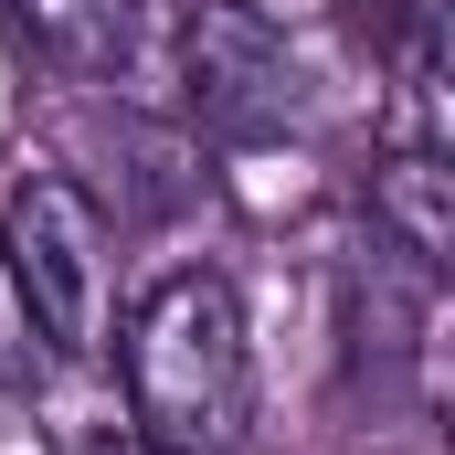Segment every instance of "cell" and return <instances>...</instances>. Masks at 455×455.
<instances>
[{
	"instance_id": "obj_8",
	"label": "cell",
	"mask_w": 455,
	"mask_h": 455,
	"mask_svg": "<svg viewBox=\"0 0 455 455\" xmlns=\"http://www.w3.org/2000/svg\"><path fill=\"white\" fill-rule=\"evenodd\" d=\"M349 21H371V32H392V21H403V11H413V0H339Z\"/></svg>"
},
{
	"instance_id": "obj_1",
	"label": "cell",
	"mask_w": 455,
	"mask_h": 455,
	"mask_svg": "<svg viewBox=\"0 0 455 455\" xmlns=\"http://www.w3.org/2000/svg\"><path fill=\"white\" fill-rule=\"evenodd\" d=\"M116 371H127V424L159 455H243L254 424V339H243V297L212 265H170L127 329H116Z\"/></svg>"
},
{
	"instance_id": "obj_4",
	"label": "cell",
	"mask_w": 455,
	"mask_h": 455,
	"mask_svg": "<svg viewBox=\"0 0 455 455\" xmlns=\"http://www.w3.org/2000/svg\"><path fill=\"white\" fill-rule=\"evenodd\" d=\"M371 233L413 265V275H445L455 254V202H445V159L413 138V148H392L381 170H371Z\"/></svg>"
},
{
	"instance_id": "obj_7",
	"label": "cell",
	"mask_w": 455,
	"mask_h": 455,
	"mask_svg": "<svg viewBox=\"0 0 455 455\" xmlns=\"http://www.w3.org/2000/svg\"><path fill=\"white\" fill-rule=\"evenodd\" d=\"M64 455H159V445H148L138 424H116V413H107V424H85V435H75Z\"/></svg>"
},
{
	"instance_id": "obj_2",
	"label": "cell",
	"mask_w": 455,
	"mask_h": 455,
	"mask_svg": "<svg viewBox=\"0 0 455 455\" xmlns=\"http://www.w3.org/2000/svg\"><path fill=\"white\" fill-rule=\"evenodd\" d=\"M0 254L43 318L53 360H96L116 329V254H107V212L64 180V170H21L0 202Z\"/></svg>"
},
{
	"instance_id": "obj_6",
	"label": "cell",
	"mask_w": 455,
	"mask_h": 455,
	"mask_svg": "<svg viewBox=\"0 0 455 455\" xmlns=\"http://www.w3.org/2000/svg\"><path fill=\"white\" fill-rule=\"evenodd\" d=\"M43 371H53V339H43V318H32V297H21V275H11V254H0V403L43 392Z\"/></svg>"
},
{
	"instance_id": "obj_5",
	"label": "cell",
	"mask_w": 455,
	"mask_h": 455,
	"mask_svg": "<svg viewBox=\"0 0 455 455\" xmlns=\"http://www.w3.org/2000/svg\"><path fill=\"white\" fill-rule=\"evenodd\" d=\"M43 53H64V64H127V43H138V11L127 0H0Z\"/></svg>"
},
{
	"instance_id": "obj_3",
	"label": "cell",
	"mask_w": 455,
	"mask_h": 455,
	"mask_svg": "<svg viewBox=\"0 0 455 455\" xmlns=\"http://www.w3.org/2000/svg\"><path fill=\"white\" fill-rule=\"evenodd\" d=\"M180 64H191V107L212 116V127H275V116L297 107V53H286V32L265 21V11H243V0H202L191 11V32H180Z\"/></svg>"
}]
</instances>
